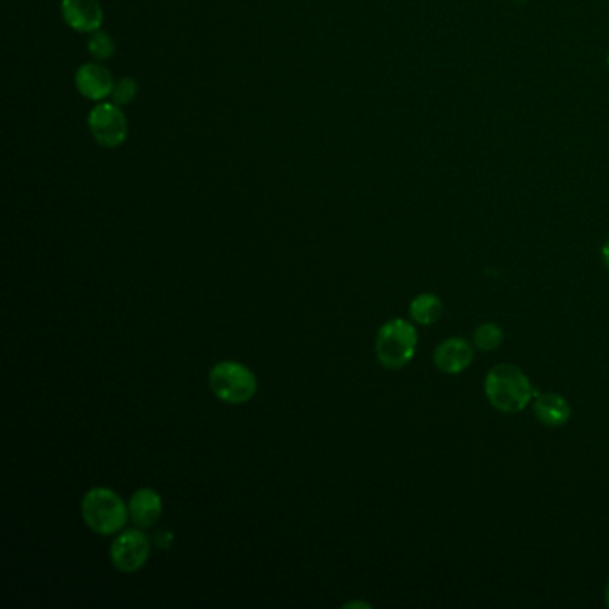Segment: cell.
I'll return each instance as SVG.
<instances>
[{
	"instance_id": "8",
	"label": "cell",
	"mask_w": 609,
	"mask_h": 609,
	"mask_svg": "<svg viewBox=\"0 0 609 609\" xmlns=\"http://www.w3.org/2000/svg\"><path fill=\"white\" fill-rule=\"evenodd\" d=\"M61 15L77 33H95L104 22V11L97 0H63Z\"/></svg>"
},
{
	"instance_id": "11",
	"label": "cell",
	"mask_w": 609,
	"mask_h": 609,
	"mask_svg": "<svg viewBox=\"0 0 609 609\" xmlns=\"http://www.w3.org/2000/svg\"><path fill=\"white\" fill-rule=\"evenodd\" d=\"M534 417L542 422L543 426L561 427L567 424L572 417L570 402L559 393H540L533 402Z\"/></svg>"
},
{
	"instance_id": "13",
	"label": "cell",
	"mask_w": 609,
	"mask_h": 609,
	"mask_svg": "<svg viewBox=\"0 0 609 609\" xmlns=\"http://www.w3.org/2000/svg\"><path fill=\"white\" fill-rule=\"evenodd\" d=\"M504 342V331L501 326L493 324V322H484L481 326L476 327L472 343L474 347L481 352H492L501 347Z\"/></svg>"
},
{
	"instance_id": "7",
	"label": "cell",
	"mask_w": 609,
	"mask_h": 609,
	"mask_svg": "<svg viewBox=\"0 0 609 609\" xmlns=\"http://www.w3.org/2000/svg\"><path fill=\"white\" fill-rule=\"evenodd\" d=\"M433 361L436 368L443 374L456 376V374L465 372L472 365L474 345L459 336L447 338L434 349Z\"/></svg>"
},
{
	"instance_id": "1",
	"label": "cell",
	"mask_w": 609,
	"mask_h": 609,
	"mask_svg": "<svg viewBox=\"0 0 609 609\" xmlns=\"http://www.w3.org/2000/svg\"><path fill=\"white\" fill-rule=\"evenodd\" d=\"M484 395L497 411L513 415L531 404L534 390L529 377L517 365L501 363L484 377Z\"/></svg>"
},
{
	"instance_id": "9",
	"label": "cell",
	"mask_w": 609,
	"mask_h": 609,
	"mask_svg": "<svg viewBox=\"0 0 609 609\" xmlns=\"http://www.w3.org/2000/svg\"><path fill=\"white\" fill-rule=\"evenodd\" d=\"M76 86L79 93L90 101H104L113 93L115 81L106 67L101 63H86L77 70Z\"/></svg>"
},
{
	"instance_id": "12",
	"label": "cell",
	"mask_w": 609,
	"mask_h": 609,
	"mask_svg": "<svg viewBox=\"0 0 609 609\" xmlns=\"http://www.w3.org/2000/svg\"><path fill=\"white\" fill-rule=\"evenodd\" d=\"M443 302L434 293H420L409 304L411 320L418 326H433L438 318L442 317Z\"/></svg>"
},
{
	"instance_id": "18",
	"label": "cell",
	"mask_w": 609,
	"mask_h": 609,
	"mask_svg": "<svg viewBox=\"0 0 609 609\" xmlns=\"http://www.w3.org/2000/svg\"><path fill=\"white\" fill-rule=\"evenodd\" d=\"M608 67H609V52H608Z\"/></svg>"
},
{
	"instance_id": "2",
	"label": "cell",
	"mask_w": 609,
	"mask_h": 609,
	"mask_svg": "<svg viewBox=\"0 0 609 609\" xmlns=\"http://www.w3.org/2000/svg\"><path fill=\"white\" fill-rule=\"evenodd\" d=\"M81 515L84 524L90 527L93 533L111 536L126 527L129 506H126L124 499L111 488L97 486L84 493Z\"/></svg>"
},
{
	"instance_id": "15",
	"label": "cell",
	"mask_w": 609,
	"mask_h": 609,
	"mask_svg": "<svg viewBox=\"0 0 609 609\" xmlns=\"http://www.w3.org/2000/svg\"><path fill=\"white\" fill-rule=\"evenodd\" d=\"M136 95H138V83L134 81L133 77L120 79L118 83H115V88H113V93H111L113 102L117 106H129L136 99Z\"/></svg>"
},
{
	"instance_id": "17",
	"label": "cell",
	"mask_w": 609,
	"mask_h": 609,
	"mask_svg": "<svg viewBox=\"0 0 609 609\" xmlns=\"http://www.w3.org/2000/svg\"><path fill=\"white\" fill-rule=\"evenodd\" d=\"M606 606H609V579L608 584H606Z\"/></svg>"
},
{
	"instance_id": "6",
	"label": "cell",
	"mask_w": 609,
	"mask_h": 609,
	"mask_svg": "<svg viewBox=\"0 0 609 609\" xmlns=\"http://www.w3.org/2000/svg\"><path fill=\"white\" fill-rule=\"evenodd\" d=\"M88 127L95 142L106 149H117L127 138L124 111L115 102H101L90 111Z\"/></svg>"
},
{
	"instance_id": "10",
	"label": "cell",
	"mask_w": 609,
	"mask_h": 609,
	"mask_svg": "<svg viewBox=\"0 0 609 609\" xmlns=\"http://www.w3.org/2000/svg\"><path fill=\"white\" fill-rule=\"evenodd\" d=\"M163 515V501L159 493L152 488H140L133 493L129 501V518L140 529H149Z\"/></svg>"
},
{
	"instance_id": "16",
	"label": "cell",
	"mask_w": 609,
	"mask_h": 609,
	"mask_svg": "<svg viewBox=\"0 0 609 609\" xmlns=\"http://www.w3.org/2000/svg\"><path fill=\"white\" fill-rule=\"evenodd\" d=\"M602 261H604V267L608 268L609 270V240L608 242L604 243V247H602Z\"/></svg>"
},
{
	"instance_id": "5",
	"label": "cell",
	"mask_w": 609,
	"mask_h": 609,
	"mask_svg": "<svg viewBox=\"0 0 609 609\" xmlns=\"http://www.w3.org/2000/svg\"><path fill=\"white\" fill-rule=\"evenodd\" d=\"M151 558V542L145 534L138 529H127L118 534L109 547V559L113 567L124 572L134 574L142 570Z\"/></svg>"
},
{
	"instance_id": "4",
	"label": "cell",
	"mask_w": 609,
	"mask_h": 609,
	"mask_svg": "<svg viewBox=\"0 0 609 609\" xmlns=\"http://www.w3.org/2000/svg\"><path fill=\"white\" fill-rule=\"evenodd\" d=\"M209 388L226 404H245L258 392V379L238 361H220L209 370Z\"/></svg>"
},
{
	"instance_id": "3",
	"label": "cell",
	"mask_w": 609,
	"mask_h": 609,
	"mask_svg": "<svg viewBox=\"0 0 609 609\" xmlns=\"http://www.w3.org/2000/svg\"><path fill=\"white\" fill-rule=\"evenodd\" d=\"M418 347V331L404 318H393L381 326L376 338V354L379 363L390 370H401L415 358Z\"/></svg>"
},
{
	"instance_id": "14",
	"label": "cell",
	"mask_w": 609,
	"mask_h": 609,
	"mask_svg": "<svg viewBox=\"0 0 609 609\" xmlns=\"http://www.w3.org/2000/svg\"><path fill=\"white\" fill-rule=\"evenodd\" d=\"M115 40L104 31H95L92 33V38L88 42V51L92 54L93 58L99 59V61H106L115 54Z\"/></svg>"
}]
</instances>
